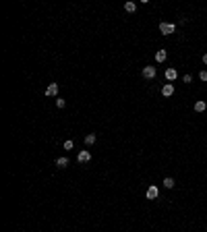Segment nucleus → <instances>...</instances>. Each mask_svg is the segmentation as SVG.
Returning a JSON list of instances; mask_svg holds the SVG:
<instances>
[{"instance_id": "4", "label": "nucleus", "mask_w": 207, "mask_h": 232, "mask_svg": "<svg viewBox=\"0 0 207 232\" xmlns=\"http://www.w3.org/2000/svg\"><path fill=\"white\" fill-rule=\"evenodd\" d=\"M172 93H174V85H172V83H166V85L162 87V95H166V97H170Z\"/></svg>"}, {"instance_id": "13", "label": "nucleus", "mask_w": 207, "mask_h": 232, "mask_svg": "<svg viewBox=\"0 0 207 232\" xmlns=\"http://www.w3.org/2000/svg\"><path fill=\"white\" fill-rule=\"evenodd\" d=\"M85 143H87V145H93V143H95V135H87V137H85Z\"/></svg>"}, {"instance_id": "5", "label": "nucleus", "mask_w": 207, "mask_h": 232, "mask_svg": "<svg viewBox=\"0 0 207 232\" xmlns=\"http://www.w3.org/2000/svg\"><path fill=\"white\" fill-rule=\"evenodd\" d=\"M58 93V83H50L46 87V95H56Z\"/></svg>"}, {"instance_id": "15", "label": "nucleus", "mask_w": 207, "mask_h": 232, "mask_svg": "<svg viewBox=\"0 0 207 232\" xmlns=\"http://www.w3.org/2000/svg\"><path fill=\"white\" fill-rule=\"evenodd\" d=\"M199 79H201V81H207V71H201V75H199Z\"/></svg>"}, {"instance_id": "7", "label": "nucleus", "mask_w": 207, "mask_h": 232, "mask_svg": "<svg viewBox=\"0 0 207 232\" xmlns=\"http://www.w3.org/2000/svg\"><path fill=\"white\" fill-rule=\"evenodd\" d=\"M147 199H157V187H149L147 189Z\"/></svg>"}, {"instance_id": "1", "label": "nucleus", "mask_w": 207, "mask_h": 232, "mask_svg": "<svg viewBox=\"0 0 207 232\" xmlns=\"http://www.w3.org/2000/svg\"><path fill=\"white\" fill-rule=\"evenodd\" d=\"M160 31H162L164 36H170V33H174V31H176V27H174V25H170V23H160Z\"/></svg>"}, {"instance_id": "6", "label": "nucleus", "mask_w": 207, "mask_h": 232, "mask_svg": "<svg viewBox=\"0 0 207 232\" xmlns=\"http://www.w3.org/2000/svg\"><path fill=\"white\" fill-rule=\"evenodd\" d=\"M176 77H178V73H176V69H168V71H166V79H168V81H174Z\"/></svg>"}, {"instance_id": "12", "label": "nucleus", "mask_w": 207, "mask_h": 232, "mask_svg": "<svg viewBox=\"0 0 207 232\" xmlns=\"http://www.w3.org/2000/svg\"><path fill=\"white\" fill-rule=\"evenodd\" d=\"M164 187H166V189H172V187H174V178H164Z\"/></svg>"}, {"instance_id": "17", "label": "nucleus", "mask_w": 207, "mask_h": 232, "mask_svg": "<svg viewBox=\"0 0 207 232\" xmlns=\"http://www.w3.org/2000/svg\"><path fill=\"white\" fill-rule=\"evenodd\" d=\"M64 149H73V141H64Z\"/></svg>"}, {"instance_id": "14", "label": "nucleus", "mask_w": 207, "mask_h": 232, "mask_svg": "<svg viewBox=\"0 0 207 232\" xmlns=\"http://www.w3.org/2000/svg\"><path fill=\"white\" fill-rule=\"evenodd\" d=\"M64 104H66V102H64L62 97H56V106L58 108H64Z\"/></svg>"}, {"instance_id": "18", "label": "nucleus", "mask_w": 207, "mask_h": 232, "mask_svg": "<svg viewBox=\"0 0 207 232\" xmlns=\"http://www.w3.org/2000/svg\"><path fill=\"white\" fill-rule=\"evenodd\" d=\"M203 62H205V64H207V54H205V56H203Z\"/></svg>"}, {"instance_id": "8", "label": "nucleus", "mask_w": 207, "mask_h": 232, "mask_svg": "<svg viewBox=\"0 0 207 232\" xmlns=\"http://www.w3.org/2000/svg\"><path fill=\"white\" fill-rule=\"evenodd\" d=\"M166 56H168L166 50H157V52H155V60H157V62H164V60H166Z\"/></svg>"}, {"instance_id": "2", "label": "nucleus", "mask_w": 207, "mask_h": 232, "mask_svg": "<svg viewBox=\"0 0 207 232\" xmlns=\"http://www.w3.org/2000/svg\"><path fill=\"white\" fill-rule=\"evenodd\" d=\"M89 160H91V153H89V151H85V149L79 151V156H77V162H79V164H87Z\"/></svg>"}, {"instance_id": "10", "label": "nucleus", "mask_w": 207, "mask_h": 232, "mask_svg": "<svg viewBox=\"0 0 207 232\" xmlns=\"http://www.w3.org/2000/svg\"><path fill=\"white\" fill-rule=\"evenodd\" d=\"M205 108H207V104H205V102H201V100H199V102L195 104V110H197V112H203Z\"/></svg>"}, {"instance_id": "9", "label": "nucleus", "mask_w": 207, "mask_h": 232, "mask_svg": "<svg viewBox=\"0 0 207 232\" xmlns=\"http://www.w3.org/2000/svg\"><path fill=\"white\" fill-rule=\"evenodd\" d=\"M56 166H58V168H66V166H68V160H66V158H58Z\"/></svg>"}, {"instance_id": "11", "label": "nucleus", "mask_w": 207, "mask_h": 232, "mask_svg": "<svg viewBox=\"0 0 207 232\" xmlns=\"http://www.w3.org/2000/svg\"><path fill=\"white\" fill-rule=\"evenodd\" d=\"M135 8H137L135 2H126V4H124V11H126V13H135Z\"/></svg>"}, {"instance_id": "3", "label": "nucleus", "mask_w": 207, "mask_h": 232, "mask_svg": "<svg viewBox=\"0 0 207 232\" xmlns=\"http://www.w3.org/2000/svg\"><path fill=\"white\" fill-rule=\"evenodd\" d=\"M143 77L145 79H153L155 77V67H145L143 69Z\"/></svg>"}, {"instance_id": "16", "label": "nucleus", "mask_w": 207, "mask_h": 232, "mask_svg": "<svg viewBox=\"0 0 207 232\" xmlns=\"http://www.w3.org/2000/svg\"><path fill=\"white\" fill-rule=\"evenodd\" d=\"M182 81H184V83H190V81H193V77H190V75H184V77H182Z\"/></svg>"}]
</instances>
